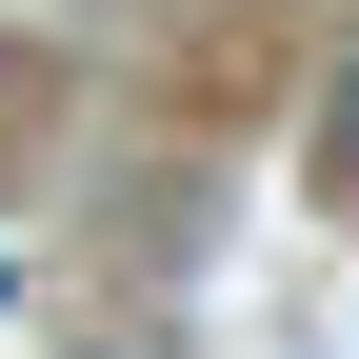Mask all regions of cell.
Masks as SVG:
<instances>
[{
    "instance_id": "6da1fadb",
    "label": "cell",
    "mask_w": 359,
    "mask_h": 359,
    "mask_svg": "<svg viewBox=\"0 0 359 359\" xmlns=\"http://www.w3.org/2000/svg\"><path fill=\"white\" fill-rule=\"evenodd\" d=\"M320 180H359V60L320 80Z\"/></svg>"
}]
</instances>
